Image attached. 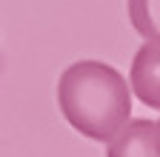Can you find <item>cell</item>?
<instances>
[{
  "label": "cell",
  "mask_w": 160,
  "mask_h": 157,
  "mask_svg": "<svg viewBox=\"0 0 160 157\" xmlns=\"http://www.w3.org/2000/svg\"><path fill=\"white\" fill-rule=\"evenodd\" d=\"M106 157H160V123L157 120H126L106 143Z\"/></svg>",
  "instance_id": "7a4b0ae2"
},
{
  "label": "cell",
  "mask_w": 160,
  "mask_h": 157,
  "mask_svg": "<svg viewBox=\"0 0 160 157\" xmlns=\"http://www.w3.org/2000/svg\"><path fill=\"white\" fill-rule=\"evenodd\" d=\"M160 43L157 40H143L132 60V91L137 94L140 103L152 109H160Z\"/></svg>",
  "instance_id": "3957f363"
},
{
  "label": "cell",
  "mask_w": 160,
  "mask_h": 157,
  "mask_svg": "<svg viewBox=\"0 0 160 157\" xmlns=\"http://www.w3.org/2000/svg\"><path fill=\"white\" fill-rule=\"evenodd\" d=\"M129 20L134 32L143 40H157L160 37V23H157V0H129Z\"/></svg>",
  "instance_id": "277c9868"
},
{
  "label": "cell",
  "mask_w": 160,
  "mask_h": 157,
  "mask_svg": "<svg viewBox=\"0 0 160 157\" xmlns=\"http://www.w3.org/2000/svg\"><path fill=\"white\" fill-rule=\"evenodd\" d=\"M57 106L74 131L109 143L132 117V89L114 66L77 60L57 80Z\"/></svg>",
  "instance_id": "6da1fadb"
}]
</instances>
